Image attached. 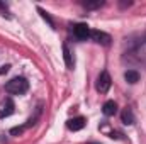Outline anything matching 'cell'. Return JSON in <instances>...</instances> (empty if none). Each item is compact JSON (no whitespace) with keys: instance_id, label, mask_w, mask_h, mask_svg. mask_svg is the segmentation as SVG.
I'll use <instances>...</instances> for the list:
<instances>
[{"instance_id":"cell-11","label":"cell","mask_w":146,"mask_h":144,"mask_svg":"<svg viewBox=\"0 0 146 144\" xmlns=\"http://www.w3.org/2000/svg\"><path fill=\"white\" fill-rule=\"evenodd\" d=\"M37 10H39V14H41V17H42V19H44V20H46V22H48V24H49L51 27H54V22L51 20V17L48 15V12H44L42 9H37Z\"/></svg>"},{"instance_id":"cell-7","label":"cell","mask_w":146,"mask_h":144,"mask_svg":"<svg viewBox=\"0 0 146 144\" xmlns=\"http://www.w3.org/2000/svg\"><path fill=\"white\" fill-rule=\"evenodd\" d=\"M102 112H104V115H107V117L114 115V114L117 112V104H115L114 100H107V102L104 104V107H102Z\"/></svg>"},{"instance_id":"cell-3","label":"cell","mask_w":146,"mask_h":144,"mask_svg":"<svg viewBox=\"0 0 146 144\" xmlns=\"http://www.w3.org/2000/svg\"><path fill=\"white\" fill-rule=\"evenodd\" d=\"M14 100L12 98H3L2 102H0V119H5V117H9V115H12L14 114Z\"/></svg>"},{"instance_id":"cell-1","label":"cell","mask_w":146,"mask_h":144,"mask_svg":"<svg viewBox=\"0 0 146 144\" xmlns=\"http://www.w3.org/2000/svg\"><path fill=\"white\" fill-rule=\"evenodd\" d=\"M5 90H7L9 93H12V95H22V93H26V92L29 90V83H27L26 78L15 76V78H12L10 81H7Z\"/></svg>"},{"instance_id":"cell-15","label":"cell","mask_w":146,"mask_h":144,"mask_svg":"<svg viewBox=\"0 0 146 144\" xmlns=\"http://www.w3.org/2000/svg\"><path fill=\"white\" fill-rule=\"evenodd\" d=\"M90 144H95V143H90Z\"/></svg>"},{"instance_id":"cell-10","label":"cell","mask_w":146,"mask_h":144,"mask_svg":"<svg viewBox=\"0 0 146 144\" xmlns=\"http://www.w3.org/2000/svg\"><path fill=\"white\" fill-rule=\"evenodd\" d=\"M124 80L127 81V83H136V81H139V73L136 71V70H127V71L124 73Z\"/></svg>"},{"instance_id":"cell-13","label":"cell","mask_w":146,"mask_h":144,"mask_svg":"<svg viewBox=\"0 0 146 144\" xmlns=\"http://www.w3.org/2000/svg\"><path fill=\"white\" fill-rule=\"evenodd\" d=\"M24 129H26L24 126H21V127H14V129H10V134H12V136H19V134L24 132Z\"/></svg>"},{"instance_id":"cell-8","label":"cell","mask_w":146,"mask_h":144,"mask_svg":"<svg viewBox=\"0 0 146 144\" xmlns=\"http://www.w3.org/2000/svg\"><path fill=\"white\" fill-rule=\"evenodd\" d=\"M121 119H122L124 124L133 126V124H134V114H133V110H131V108H124L122 114H121Z\"/></svg>"},{"instance_id":"cell-4","label":"cell","mask_w":146,"mask_h":144,"mask_svg":"<svg viewBox=\"0 0 146 144\" xmlns=\"http://www.w3.org/2000/svg\"><path fill=\"white\" fill-rule=\"evenodd\" d=\"M73 34H75L76 39L85 41V39L90 37V29H88L87 24H76V26H73Z\"/></svg>"},{"instance_id":"cell-9","label":"cell","mask_w":146,"mask_h":144,"mask_svg":"<svg viewBox=\"0 0 146 144\" xmlns=\"http://www.w3.org/2000/svg\"><path fill=\"white\" fill-rule=\"evenodd\" d=\"M63 58H65V63H66V66H68V68H73V66H75L73 54H72V51L68 49V46H66V44L63 46Z\"/></svg>"},{"instance_id":"cell-14","label":"cell","mask_w":146,"mask_h":144,"mask_svg":"<svg viewBox=\"0 0 146 144\" xmlns=\"http://www.w3.org/2000/svg\"><path fill=\"white\" fill-rule=\"evenodd\" d=\"M9 68H10L9 65H5V66H2V68H0V73H7V71H9Z\"/></svg>"},{"instance_id":"cell-5","label":"cell","mask_w":146,"mask_h":144,"mask_svg":"<svg viewBox=\"0 0 146 144\" xmlns=\"http://www.w3.org/2000/svg\"><path fill=\"white\" fill-rule=\"evenodd\" d=\"M90 37H92L95 42L102 44V46H109L110 41H112V37H110L107 32H104V31H92V32H90Z\"/></svg>"},{"instance_id":"cell-6","label":"cell","mask_w":146,"mask_h":144,"mask_svg":"<svg viewBox=\"0 0 146 144\" xmlns=\"http://www.w3.org/2000/svg\"><path fill=\"white\" fill-rule=\"evenodd\" d=\"M66 127H68L70 131H80V129H83V127H85V119H83V117H75V119H70V120L66 122Z\"/></svg>"},{"instance_id":"cell-12","label":"cell","mask_w":146,"mask_h":144,"mask_svg":"<svg viewBox=\"0 0 146 144\" xmlns=\"http://www.w3.org/2000/svg\"><path fill=\"white\" fill-rule=\"evenodd\" d=\"M100 5H104V2H85L83 3V7H87V9H97V7H100Z\"/></svg>"},{"instance_id":"cell-2","label":"cell","mask_w":146,"mask_h":144,"mask_svg":"<svg viewBox=\"0 0 146 144\" xmlns=\"http://www.w3.org/2000/svg\"><path fill=\"white\" fill-rule=\"evenodd\" d=\"M110 75L107 71H102L99 75V78H97V85H95V88H97V92L99 93H107L110 88Z\"/></svg>"}]
</instances>
